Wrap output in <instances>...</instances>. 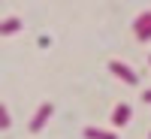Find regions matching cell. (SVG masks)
<instances>
[{"label": "cell", "instance_id": "ba28073f", "mask_svg": "<svg viewBox=\"0 0 151 139\" xmlns=\"http://www.w3.org/2000/svg\"><path fill=\"white\" fill-rule=\"evenodd\" d=\"M142 100H145V103H151V91H145V94H142Z\"/></svg>", "mask_w": 151, "mask_h": 139}, {"label": "cell", "instance_id": "9c48e42d", "mask_svg": "<svg viewBox=\"0 0 151 139\" xmlns=\"http://www.w3.org/2000/svg\"><path fill=\"white\" fill-rule=\"evenodd\" d=\"M148 136H151V133H148Z\"/></svg>", "mask_w": 151, "mask_h": 139}, {"label": "cell", "instance_id": "52a82bcc", "mask_svg": "<svg viewBox=\"0 0 151 139\" xmlns=\"http://www.w3.org/2000/svg\"><path fill=\"white\" fill-rule=\"evenodd\" d=\"M0 124H3V130L9 127V115H6V109H0Z\"/></svg>", "mask_w": 151, "mask_h": 139}, {"label": "cell", "instance_id": "5b68a950", "mask_svg": "<svg viewBox=\"0 0 151 139\" xmlns=\"http://www.w3.org/2000/svg\"><path fill=\"white\" fill-rule=\"evenodd\" d=\"M85 139H118L112 130H100V127H85Z\"/></svg>", "mask_w": 151, "mask_h": 139}, {"label": "cell", "instance_id": "8992f818", "mask_svg": "<svg viewBox=\"0 0 151 139\" xmlns=\"http://www.w3.org/2000/svg\"><path fill=\"white\" fill-rule=\"evenodd\" d=\"M18 27H21V21H18V18H6V21H3V36H9V33H15Z\"/></svg>", "mask_w": 151, "mask_h": 139}, {"label": "cell", "instance_id": "3957f363", "mask_svg": "<svg viewBox=\"0 0 151 139\" xmlns=\"http://www.w3.org/2000/svg\"><path fill=\"white\" fill-rule=\"evenodd\" d=\"M52 112H55L52 103H42L40 109H36V115L30 118V130H33V133H36V130H42V124L48 121V115H52Z\"/></svg>", "mask_w": 151, "mask_h": 139}, {"label": "cell", "instance_id": "6da1fadb", "mask_svg": "<svg viewBox=\"0 0 151 139\" xmlns=\"http://www.w3.org/2000/svg\"><path fill=\"white\" fill-rule=\"evenodd\" d=\"M109 73H115L121 82L127 85H139V76H136V70H130L127 64H121V60H109Z\"/></svg>", "mask_w": 151, "mask_h": 139}, {"label": "cell", "instance_id": "7a4b0ae2", "mask_svg": "<svg viewBox=\"0 0 151 139\" xmlns=\"http://www.w3.org/2000/svg\"><path fill=\"white\" fill-rule=\"evenodd\" d=\"M133 33L139 36V40H151V12H142V15L133 21Z\"/></svg>", "mask_w": 151, "mask_h": 139}, {"label": "cell", "instance_id": "277c9868", "mask_svg": "<svg viewBox=\"0 0 151 139\" xmlns=\"http://www.w3.org/2000/svg\"><path fill=\"white\" fill-rule=\"evenodd\" d=\"M127 121H130V106L127 103H118L115 112H112V124H115V127H124Z\"/></svg>", "mask_w": 151, "mask_h": 139}]
</instances>
